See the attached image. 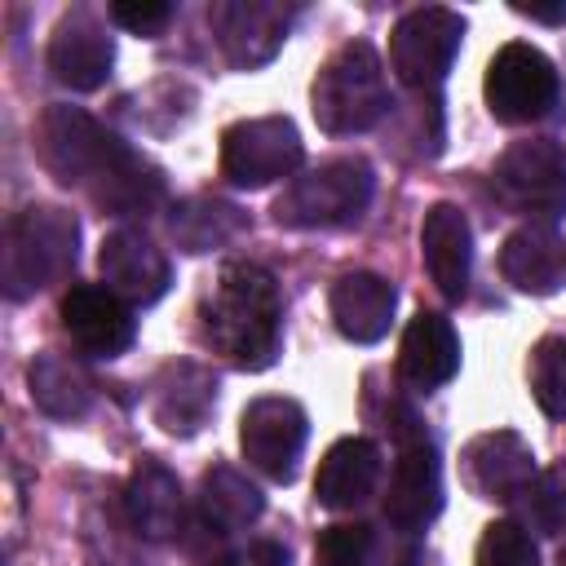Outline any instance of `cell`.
I'll return each instance as SVG.
<instances>
[{
    "label": "cell",
    "instance_id": "6da1fadb",
    "mask_svg": "<svg viewBox=\"0 0 566 566\" xmlns=\"http://www.w3.org/2000/svg\"><path fill=\"white\" fill-rule=\"evenodd\" d=\"M40 159L62 186L84 190L102 212H150L164 199L159 168L80 106L44 111Z\"/></svg>",
    "mask_w": 566,
    "mask_h": 566
},
{
    "label": "cell",
    "instance_id": "7a4b0ae2",
    "mask_svg": "<svg viewBox=\"0 0 566 566\" xmlns=\"http://www.w3.org/2000/svg\"><path fill=\"white\" fill-rule=\"evenodd\" d=\"M199 318H203V340L226 363L243 371H261L274 363L279 332H283V301L265 265L256 261L221 265L212 292L199 305Z\"/></svg>",
    "mask_w": 566,
    "mask_h": 566
},
{
    "label": "cell",
    "instance_id": "3957f363",
    "mask_svg": "<svg viewBox=\"0 0 566 566\" xmlns=\"http://www.w3.org/2000/svg\"><path fill=\"white\" fill-rule=\"evenodd\" d=\"M80 256V226L66 208L31 203L4 226L0 248V283L9 301H27L49 283L66 279Z\"/></svg>",
    "mask_w": 566,
    "mask_h": 566
},
{
    "label": "cell",
    "instance_id": "277c9868",
    "mask_svg": "<svg viewBox=\"0 0 566 566\" xmlns=\"http://www.w3.org/2000/svg\"><path fill=\"white\" fill-rule=\"evenodd\" d=\"M310 111H314V124L323 133H332V137H349V133L376 128L385 119V111H389L380 53L367 40L340 44L323 62V71L314 75Z\"/></svg>",
    "mask_w": 566,
    "mask_h": 566
},
{
    "label": "cell",
    "instance_id": "5b68a950",
    "mask_svg": "<svg viewBox=\"0 0 566 566\" xmlns=\"http://www.w3.org/2000/svg\"><path fill=\"white\" fill-rule=\"evenodd\" d=\"M371 195H376L371 164L358 155H340L292 177L270 212L279 226L292 230H336V226H354L367 212Z\"/></svg>",
    "mask_w": 566,
    "mask_h": 566
},
{
    "label": "cell",
    "instance_id": "8992f818",
    "mask_svg": "<svg viewBox=\"0 0 566 566\" xmlns=\"http://www.w3.org/2000/svg\"><path fill=\"white\" fill-rule=\"evenodd\" d=\"M500 199L535 221H553L566 212V146H557L553 137H531V142H513L491 172Z\"/></svg>",
    "mask_w": 566,
    "mask_h": 566
},
{
    "label": "cell",
    "instance_id": "52a82bcc",
    "mask_svg": "<svg viewBox=\"0 0 566 566\" xmlns=\"http://www.w3.org/2000/svg\"><path fill=\"white\" fill-rule=\"evenodd\" d=\"M301 159H305V146L287 115L239 119L221 137V172L243 190H261L279 177H292Z\"/></svg>",
    "mask_w": 566,
    "mask_h": 566
},
{
    "label": "cell",
    "instance_id": "ba28073f",
    "mask_svg": "<svg viewBox=\"0 0 566 566\" xmlns=\"http://www.w3.org/2000/svg\"><path fill=\"white\" fill-rule=\"evenodd\" d=\"M464 18L442 4L411 9L389 35V66L407 88H438L460 53Z\"/></svg>",
    "mask_w": 566,
    "mask_h": 566
},
{
    "label": "cell",
    "instance_id": "9c48e42d",
    "mask_svg": "<svg viewBox=\"0 0 566 566\" xmlns=\"http://www.w3.org/2000/svg\"><path fill=\"white\" fill-rule=\"evenodd\" d=\"M486 111L500 124H535L557 102V71L535 44H504L486 66Z\"/></svg>",
    "mask_w": 566,
    "mask_h": 566
},
{
    "label": "cell",
    "instance_id": "30bf717a",
    "mask_svg": "<svg viewBox=\"0 0 566 566\" xmlns=\"http://www.w3.org/2000/svg\"><path fill=\"white\" fill-rule=\"evenodd\" d=\"M394 433H398V460H394V478H389V495H385V517L398 531H420L442 509L438 451H433L429 433L416 429V416H407V411H398Z\"/></svg>",
    "mask_w": 566,
    "mask_h": 566
},
{
    "label": "cell",
    "instance_id": "8fae6325",
    "mask_svg": "<svg viewBox=\"0 0 566 566\" xmlns=\"http://www.w3.org/2000/svg\"><path fill=\"white\" fill-rule=\"evenodd\" d=\"M310 438V416L292 398H256L239 416V447L243 460L265 473L270 482H292L301 451Z\"/></svg>",
    "mask_w": 566,
    "mask_h": 566
},
{
    "label": "cell",
    "instance_id": "7c38bea8",
    "mask_svg": "<svg viewBox=\"0 0 566 566\" xmlns=\"http://www.w3.org/2000/svg\"><path fill=\"white\" fill-rule=\"evenodd\" d=\"M208 27H212L230 66L256 71L283 49L287 27H292V9L279 0H217L208 9Z\"/></svg>",
    "mask_w": 566,
    "mask_h": 566
},
{
    "label": "cell",
    "instance_id": "4fadbf2b",
    "mask_svg": "<svg viewBox=\"0 0 566 566\" xmlns=\"http://www.w3.org/2000/svg\"><path fill=\"white\" fill-rule=\"evenodd\" d=\"M62 327L88 358H119L137 336L128 301L97 283H75L62 296Z\"/></svg>",
    "mask_w": 566,
    "mask_h": 566
},
{
    "label": "cell",
    "instance_id": "5bb4252c",
    "mask_svg": "<svg viewBox=\"0 0 566 566\" xmlns=\"http://www.w3.org/2000/svg\"><path fill=\"white\" fill-rule=\"evenodd\" d=\"M464 482L482 500L517 504L526 495V486L535 482V451H531V442L517 438L513 429L478 433L464 447Z\"/></svg>",
    "mask_w": 566,
    "mask_h": 566
},
{
    "label": "cell",
    "instance_id": "9a60e30c",
    "mask_svg": "<svg viewBox=\"0 0 566 566\" xmlns=\"http://www.w3.org/2000/svg\"><path fill=\"white\" fill-rule=\"evenodd\" d=\"M115 66V40L106 35V27L88 13V9H71L49 40V71L80 93H93L106 84Z\"/></svg>",
    "mask_w": 566,
    "mask_h": 566
},
{
    "label": "cell",
    "instance_id": "2e32d148",
    "mask_svg": "<svg viewBox=\"0 0 566 566\" xmlns=\"http://www.w3.org/2000/svg\"><path fill=\"white\" fill-rule=\"evenodd\" d=\"M97 265H102L106 287L119 292L133 305H155L168 292V283H172L168 256L142 230H128V226H119V230H111L102 239Z\"/></svg>",
    "mask_w": 566,
    "mask_h": 566
},
{
    "label": "cell",
    "instance_id": "e0dca14e",
    "mask_svg": "<svg viewBox=\"0 0 566 566\" xmlns=\"http://www.w3.org/2000/svg\"><path fill=\"white\" fill-rule=\"evenodd\" d=\"M500 274L526 296L566 287V239L544 221L517 226L500 248Z\"/></svg>",
    "mask_w": 566,
    "mask_h": 566
},
{
    "label": "cell",
    "instance_id": "ac0fdd59",
    "mask_svg": "<svg viewBox=\"0 0 566 566\" xmlns=\"http://www.w3.org/2000/svg\"><path fill=\"white\" fill-rule=\"evenodd\" d=\"M420 252L433 287L447 301H460L469 292V265H473V234L455 203H433L420 226Z\"/></svg>",
    "mask_w": 566,
    "mask_h": 566
},
{
    "label": "cell",
    "instance_id": "d6986e66",
    "mask_svg": "<svg viewBox=\"0 0 566 566\" xmlns=\"http://www.w3.org/2000/svg\"><path fill=\"white\" fill-rule=\"evenodd\" d=\"M394 305H398L394 283L371 270H349L332 287V318L340 336L354 345H376L394 323Z\"/></svg>",
    "mask_w": 566,
    "mask_h": 566
},
{
    "label": "cell",
    "instance_id": "ffe728a7",
    "mask_svg": "<svg viewBox=\"0 0 566 566\" xmlns=\"http://www.w3.org/2000/svg\"><path fill=\"white\" fill-rule=\"evenodd\" d=\"M398 371L411 389H438L460 371V336L451 327V318L420 310L407 332H402V349H398Z\"/></svg>",
    "mask_w": 566,
    "mask_h": 566
},
{
    "label": "cell",
    "instance_id": "44dd1931",
    "mask_svg": "<svg viewBox=\"0 0 566 566\" xmlns=\"http://www.w3.org/2000/svg\"><path fill=\"white\" fill-rule=\"evenodd\" d=\"M380 482V447L371 438H340L327 447L314 473V500L323 509H358Z\"/></svg>",
    "mask_w": 566,
    "mask_h": 566
},
{
    "label": "cell",
    "instance_id": "7402d4cb",
    "mask_svg": "<svg viewBox=\"0 0 566 566\" xmlns=\"http://www.w3.org/2000/svg\"><path fill=\"white\" fill-rule=\"evenodd\" d=\"M217 407V376L199 363H168L155 380V420L159 429L190 438L208 424Z\"/></svg>",
    "mask_w": 566,
    "mask_h": 566
},
{
    "label": "cell",
    "instance_id": "603a6c76",
    "mask_svg": "<svg viewBox=\"0 0 566 566\" xmlns=\"http://www.w3.org/2000/svg\"><path fill=\"white\" fill-rule=\"evenodd\" d=\"M124 509L146 539H172L181 531V482L159 460H137L124 486Z\"/></svg>",
    "mask_w": 566,
    "mask_h": 566
},
{
    "label": "cell",
    "instance_id": "cb8c5ba5",
    "mask_svg": "<svg viewBox=\"0 0 566 566\" xmlns=\"http://www.w3.org/2000/svg\"><path fill=\"white\" fill-rule=\"evenodd\" d=\"M27 385H31V402L44 411V416H57V420H80L88 407H93V380L84 376L80 363H71L66 354H35L31 367H27Z\"/></svg>",
    "mask_w": 566,
    "mask_h": 566
},
{
    "label": "cell",
    "instance_id": "d4e9b609",
    "mask_svg": "<svg viewBox=\"0 0 566 566\" xmlns=\"http://www.w3.org/2000/svg\"><path fill=\"white\" fill-rule=\"evenodd\" d=\"M265 509V495L230 464H212L203 473V486H199V517L212 535H234L243 526H252Z\"/></svg>",
    "mask_w": 566,
    "mask_h": 566
},
{
    "label": "cell",
    "instance_id": "484cf974",
    "mask_svg": "<svg viewBox=\"0 0 566 566\" xmlns=\"http://www.w3.org/2000/svg\"><path fill=\"white\" fill-rule=\"evenodd\" d=\"M243 230H248V217L217 195H190L168 217V234L177 239L181 252H212V248L239 239Z\"/></svg>",
    "mask_w": 566,
    "mask_h": 566
},
{
    "label": "cell",
    "instance_id": "4316f807",
    "mask_svg": "<svg viewBox=\"0 0 566 566\" xmlns=\"http://www.w3.org/2000/svg\"><path fill=\"white\" fill-rule=\"evenodd\" d=\"M531 394L544 416L566 420V336H544L531 349Z\"/></svg>",
    "mask_w": 566,
    "mask_h": 566
},
{
    "label": "cell",
    "instance_id": "83f0119b",
    "mask_svg": "<svg viewBox=\"0 0 566 566\" xmlns=\"http://www.w3.org/2000/svg\"><path fill=\"white\" fill-rule=\"evenodd\" d=\"M522 522L539 535H557L566 531V469H548L535 473V482L526 486V495L517 500Z\"/></svg>",
    "mask_w": 566,
    "mask_h": 566
},
{
    "label": "cell",
    "instance_id": "f1b7e54d",
    "mask_svg": "<svg viewBox=\"0 0 566 566\" xmlns=\"http://www.w3.org/2000/svg\"><path fill=\"white\" fill-rule=\"evenodd\" d=\"M314 566H376V535L363 522H336L314 539Z\"/></svg>",
    "mask_w": 566,
    "mask_h": 566
},
{
    "label": "cell",
    "instance_id": "f546056e",
    "mask_svg": "<svg viewBox=\"0 0 566 566\" xmlns=\"http://www.w3.org/2000/svg\"><path fill=\"white\" fill-rule=\"evenodd\" d=\"M473 566H539V553L522 522H491L478 539Z\"/></svg>",
    "mask_w": 566,
    "mask_h": 566
},
{
    "label": "cell",
    "instance_id": "4dcf8cb0",
    "mask_svg": "<svg viewBox=\"0 0 566 566\" xmlns=\"http://www.w3.org/2000/svg\"><path fill=\"white\" fill-rule=\"evenodd\" d=\"M172 4H164V0H115L111 4V18L124 27V31H133V35H159L168 22H172Z\"/></svg>",
    "mask_w": 566,
    "mask_h": 566
},
{
    "label": "cell",
    "instance_id": "1f68e13d",
    "mask_svg": "<svg viewBox=\"0 0 566 566\" xmlns=\"http://www.w3.org/2000/svg\"><path fill=\"white\" fill-rule=\"evenodd\" d=\"M212 566H287V548L274 544V539H252V544L226 553V557L212 562Z\"/></svg>",
    "mask_w": 566,
    "mask_h": 566
},
{
    "label": "cell",
    "instance_id": "d6a6232c",
    "mask_svg": "<svg viewBox=\"0 0 566 566\" xmlns=\"http://www.w3.org/2000/svg\"><path fill=\"white\" fill-rule=\"evenodd\" d=\"M513 13H522V18H531V22H548V27H557V22H566V0H557V4H513Z\"/></svg>",
    "mask_w": 566,
    "mask_h": 566
},
{
    "label": "cell",
    "instance_id": "836d02e7",
    "mask_svg": "<svg viewBox=\"0 0 566 566\" xmlns=\"http://www.w3.org/2000/svg\"><path fill=\"white\" fill-rule=\"evenodd\" d=\"M557 566H566V539H562V548H557Z\"/></svg>",
    "mask_w": 566,
    "mask_h": 566
}]
</instances>
